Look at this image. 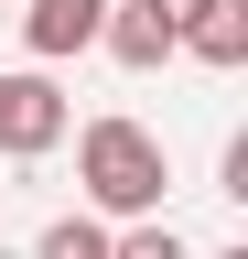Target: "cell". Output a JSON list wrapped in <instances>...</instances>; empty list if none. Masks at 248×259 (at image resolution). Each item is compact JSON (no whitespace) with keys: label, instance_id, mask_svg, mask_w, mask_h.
Here are the masks:
<instances>
[{"label":"cell","instance_id":"277c9868","mask_svg":"<svg viewBox=\"0 0 248 259\" xmlns=\"http://www.w3.org/2000/svg\"><path fill=\"white\" fill-rule=\"evenodd\" d=\"M108 32V0H22V44H33L43 65H65V54H86Z\"/></svg>","mask_w":248,"mask_h":259},{"label":"cell","instance_id":"5b68a950","mask_svg":"<svg viewBox=\"0 0 248 259\" xmlns=\"http://www.w3.org/2000/svg\"><path fill=\"white\" fill-rule=\"evenodd\" d=\"M183 54L194 65H248V0H205L183 22Z\"/></svg>","mask_w":248,"mask_h":259},{"label":"cell","instance_id":"9c48e42d","mask_svg":"<svg viewBox=\"0 0 248 259\" xmlns=\"http://www.w3.org/2000/svg\"><path fill=\"white\" fill-rule=\"evenodd\" d=\"M0 11H22V0H0Z\"/></svg>","mask_w":248,"mask_h":259},{"label":"cell","instance_id":"7a4b0ae2","mask_svg":"<svg viewBox=\"0 0 248 259\" xmlns=\"http://www.w3.org/2000/svg\"><path fill=\"white\" fill-rule=\"evenodd\" d=\"M54 141H65V87L54 76H0V162H43Z\"/></svg>","mask_w":248,"mask_h":259},{"label":"cell","instance_id":"3957f363","mask_svg":"<svg viewBox=\"0 0 248 259\" xmlns=\"http://www.w3.org/2000/svg\"><path fill=\"white\" fill-rule=\"evenodd\" d=\"M194 11H205V0H108V32H97V44H108L119 65H162Z\"/></svg>","mask_w":248,"mask_h":259},{"label":"cell","instance_id":"ba28073f","mask_svg":"<svg viewBox=\"0 0 248 259\" xmlns=\"http://www.w3.org/2000/svg\"><path fill=\"white\" fill-rule=\"evenodd\" d=\"M216 259H248V248H216Z\"/></svg>","mask_w":248,"mask_h":259},{"label":"cell","instance_id":"6da1fadb","mask_svg":"<svg viewBox=\"0 0 248 259\" xmlns=\"http://www.w3.org/2000/svg\"><path fill=\"white\" fill-rule=\"evenodd\" d=\"M76 184H86V205H97V216L151 227V216H162L173 162H162V141H151L140 119H86V130H76Z\"/></svg>","mask_w":248,"mask_h":259},{"label":"cell","instance_id":"52a82bcc","mask_svg":"<svg viewBox=\"0 0 248 259\" xmlns=\"http://www.w3.org/2000/svg\"><path fill=\"white\" fill-rule=\"evenodd\" d=\"M108 259H194V248H183L173 227H130V238H108Z\"/></svg>","mask_w":248,"mask_h":259},{"label":"cell","instance_id":"8992f818","mask_svg":"<svg viewBox=\"0 0 248 259\" xmlns=\"http://www.w3.org/2000/svg\"><path fill=\"white\" fill-rule=\"evenodd\" d=\"M33 259H108V227H97V216H54Z\"/></svg>","mask_w":248,"mask_h":259}]
</instances>
